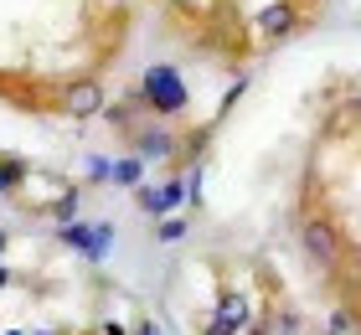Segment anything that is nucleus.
<instances>
[{"label":"nucleus","mask_w":361,"mask_h":335,"mask_svg":"<svg viewBox=\"0 0 361 335\" xmlns=\"http://www.w3.org/2000/svg\"><path fill=\"white\" fill-rule=\"evenodd\" d=\"M140 98L150 104V114H180L191 104V93H186V83H180L176 67H150L140 83Z\"/></svg>","instance_id":"1"},{"label":"nucleus","mask_w":361,"mask_h":335,"mask_svg":"<svg viewBox=\"0 0 361 335\" xmlns=\"http://www.w3.org/2000/svg\"><path fill=\"white\" fill-rule=\"evenodd\" d=\"M300 243H305V253L320 258V263L336 258V232H331V222H305L300 227Z\"/></svg>","instance_id":"2"},{"label":"nucleus","mask_w":361,"mask_h":335,"mask_svg":"<svg viewBox=\"0 0 361 335\" xmlns=\"http://www.w3.org/2000/svg\"><path fill=\"white\" fill-rule=\"evenodd\" d=\"M258 31H264V37H289V31H294V0H274V6L264 11V16H258Z\"/></svg>","instance_id":"3"},{"label":"nucleus","mask_w":361,"mask_h":335,"mask_svg":"<svg viewBox=\"0 0 361 335\" xmlns=\"http://www.w3.org/2000/svg\"><path fill=\"white\" fill-rule=\"evenodd\" d=\"M243 320H248V305L243 299H222V310L207 320V335H238Z\"/></svg>","instance_id":"4"},{"label":"nucleus","mask_w":361,"mask_h":335,"mask_svg":"<svg viewBox=\"0 0 361 335\" xmlns=\"http://www.w3.org/2000/svg\"><path fill=\"white\" fill-rule=\"evenodd\" d=\"M180 196H186V181H166L160 191L145 186V191H140V212H155V217H160V212H171Z\"/></svg>","instance_id":"5"},{"label":"nucleus","mask_w":361,"mask_h":335,"mask_svg":"<svg viewBox=\"0 0 361 335\" xmlns=\"http://www.w3.org/2000/svg\"><path fill=\"white\" fill-rule=\"evenodd\" d=\"M98 104H104L98 83H78V88H68V114H78V119H88V114H98Z\"/></svg>","instance_id":"6"},{"label":"nucleus","mask_w":361,"mask_h":335,"mask_svg":"<svg viewBox=\"0 0 361 335\" xmlns=\"http://www.w3.org/2000/svg\"><path fill=\"white\" fill-rule=\"evenodd\" d=\"M171 150H176V140H171L166 129H145V134H140V155H155V160H166Z\"/></svg>","instance_id":"7"},{"label":"nucleus","mask_w":361,"mask_h":335,"mask_svg":"<svg viewBox=\"0 0 361 335\" xmlns=\"http://www.w3.org/2000/svg\"><path fill=\"white\" fill-rule=\"evenodd\" d=\"M16 176H21V160H11V165H0V191H11V186H16Z\"/></svg>","instance_id":"8"},{"label":"nucleus","mask_w":361,"mask_h":335,"mask_svg":"<svg viewBox=\"0 0 361 335\" xmlns=\"http://www.w3.org/2000/svg\"><path fill=\"white\" fill-rule=\"evenodd\" d=\"M351 330V315H336V320H331V335H346Z\"/></svg>","instance_id":"9"},{"label":"nucleus","mask_w":361,"mask_h":335,"mask_svg":"<svg viewBox=\"0 0 361 335\" xmlns=\"http://www.w3.org/2000/svg\"><path fill=\"white\" fill-rule=\"evenodd\" d=\"M351 119H356V124H361V93H356V98H351Z\"/></svg>","instance_id":"10"},{"label":"nucleus","mask_w":361,"mask_h":335,"mask_svg":"<svg viewBox=\"0 0 361 335\" xmlns=\"http://www.w3.org/2000/svg\"><path fill=\"white\" fill-rule=\"evenodd\" d=\"M140 335H160V330H155V325H145V330H140Z\"/></svg>","instance_id":"11"},{"label":"nucleus","mask_w":361,"mask_h":335,"mask_svg":"<svg viewBox=\"0 0 361 335\" xmlns=\"http://www.w3.org/2000/svg\"><path fill=\"white\" fill-rule=\"evenodd\" d=\"M356 325H361V299H356Z\"/></svg>","instance_id":"12"},{"label":"nucleus","mask_w":361,"mask_h":335,"mask_svg":"<svg viewBox=\"0 0 361 335\" xmlns=\"http://www.w3.org/2000/svg\"><path fill=\"white\" fill-rule=\"evenodd\" d=\"M109 6H119V0H109Z\"/></svg>","instance_id":"13"}]
</instances>
